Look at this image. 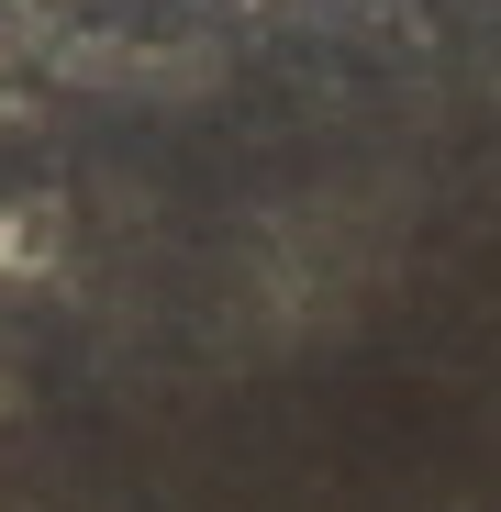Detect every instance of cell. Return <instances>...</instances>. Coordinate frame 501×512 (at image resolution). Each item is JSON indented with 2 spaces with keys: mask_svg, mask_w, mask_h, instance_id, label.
<instances>
[{
  "mask_svg": "<svg viewBox=\"0 0 501 512\" xmlns=\"http://www.w3.org/2000/svg\"><path fill=\"white\" fill-rule=\"evenodd\" d=\"M90 23H112V34H145V45H167V34H201V23H223L234 0H78Z\"/></svg>",
  "mask_w": 501,
  "mask_h": 512,
  "instance_id": "1",
  "label": "cell"
},
{
  "mask_svg": "<svg viewBox=\"0 0 501 512\" xmlns=\"http://www.w3.org/2000/svg\"><path fill=\"white\" fill-rule=\"evenodd\" d=\"M379 23H412V34H435V45H457V34H490L501 23V0H368Z\"/></svg>",
  "mask_w": 501,
  "mask_h": 512,
  "instance_id": "2",
  "label": "cell"
}]
</instances>
